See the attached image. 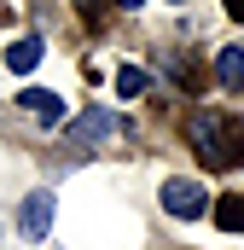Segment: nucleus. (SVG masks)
<instances>
[{"label":"nucleus","instance_id":"obj_1","mask_svg":"<svg viewBox=\"0 0 244 250\" xmlns=\"http://www.w3.org/2000/svg\"><path fill=\"white\" fill-rule=\"evenodd\" d=\"M186 140H192V151L209 169H233L244 157V134H239V117L233 111H192L186 117Z\"/></svg>","mask_w":244,"mask_h":250},{"label":"nucleus","instance_id":"obj_2","mask_svg":"<svg viewBox=\"0 0 244 250\" xmlns=\"http://www.w3.org/2000/svg\"><path fill=\"white\" fill-rule=\"evenodd\" d=\"M111 134H122V111H87V117H76V128H70V146L76 151H93Z\"/></svg>","mask_w":244,"mask_h":250},{"label":"nucleus","instance_id":"obj_3","mask_svg":"<svg viewBox=\"0 0 244 250\" xmlns=\"http://www.w3.org/2000/svg\"><path fill=\"white\" fill-rule=\"evenodd\" d=\"M163 209L181 215V221H198L209 209V192L198 187V181H163Z\"/></svg>","mask_w":244,"mask_h":250},{"label":"nucleus","instance_id":"obj_4","mask_svg":"<svg viewBox=\"0 0 244 250\" xmlns=\"http://www.w3.org/2000/svg\"><path fill=\"white\" fill-rule=\"evenodd\" d=\"M18 111H29L41 128H59V123H64V99H59V93H47V87H23Z\"/></svg>","mask_w":244,"mask_h":250},{"label":"nucleus","instance_id":"obj_5","mask_svg":"<svg viewBox=\"0 0 244 250\" xmlns=\"http://www.w3.org/2000/svg\"><path fill=\"white\" fill-rule=\"evenodd\" d=\"M18 227H23V239H47V227H53V192H29Z\"/></svg>","mask_w":244,"mask_h":250},{"label":"nucleus","instance_id":"obj_6","mask_svg":"<svg viewBox=\"0 0 244 250\" xmlns=\"http://www.w3.org/2000/svg\"><path fill=\"white\" fill-rule=\"evenodd\" d=\"M215 82L221 87H244V53L239 47H221L215 53Z\"/></svg>","mask_w":244,"mask_h":250},{"label":"nucleus","instance_id":"obj_7","mask_svg":"<svg viewBox=\"0 0 244 250\" xmlns=\"http://www.w3.org/2000/svg\"><path fill=\"white\" fill-rule=\"evenodd\" d=\"M215 227H227V233H244V192H227V198H215Z\"/></svg>","mask_w":244,"mask_h":250},{"label":"nucleus","instance_id":"obj_8","mask_svg":"<svg viewBox=\"0 0 244 250\" xmlns=\"http://www.w3.org/2000/svg\"><path fill=\"white\" fill-rule=\"evenodd\" d=\"M6 64H12V70H23V76H29V70H35V64H41V35H29V41H12V53H6Z\"/></svg>","mask_w":244,"mask_h":250},{"label":"nucleus","instance_id":"obj_9","mask_svg":"<svg viewBox=\"0 0 244 250\" xmlns=\"http://www.w3.org/2000/svg\"><path fill=\"white\" fill-rule=\"evenodd\" d=\"M117 93H122V99L145 93V70H140V64H122V70H117Z\"/></svg>","mask_w":244,"mask_h":250},{"label":"nucleus","instance_id":"obj_10","mask_svg":"<svg viewBox=\"0 0 244 250\" xmlns=\"http://www.w3.org/2000/svg\"><path fill=\"white\" fill-rule=\"evenodd\" d=\"M76 6H81V18H87V23H99V18H105V6H111V0H76Z\"/></svg>","mask_w":244,"mask_h":250},{"label":"nucleus","instance_id":"obj_11","mask_svg":"<svg viewBox=\"0 0 244 250\" xmlns=\"http://www.w3.org/2000/svg\"><path fill=\"white\" fill-rule=\"evenodd\" d=\"M221 6H227V12H233V18L244 23V0H221Z\"/></svg>","mask_w":244,"mask_h":250},{"label":"nucleus","instance_id":"obj_12","mask_svg":"<svg viewBox=\"0 0 244 250\" xmlns=\"http://www.w3.org/2000/svg\"><path fill=\"white\" fill-rule=\"evenodd\" d=\"M6 23H12V6H0V29H6Z\"/></svg>","mask_w":244,"mask_h":250},{"label":"nucleus","instance_id":"obj_13","mask_svg":"<svg viewBox=\"0 0 244 250\" xmlns=\"http://www.w3.org/2000/svg\"><path fill=\"white\" fill-rule=\"evenodd\" d=\"M117 6H128V12H134V6H140V0H117Z\"/></svg>","mask_w":244,"mask_h":250}]
</instances>
